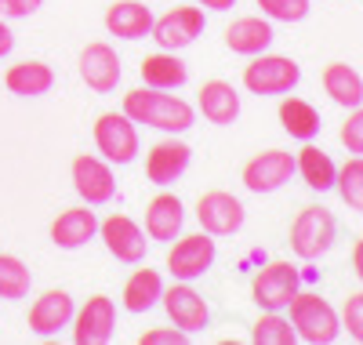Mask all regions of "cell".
<instances>
[{
  "label": "cell",
  "instance_id": "obj_1",
  "mask_svg": "<svg viewBox=\"0 0 363 345\" xmlns=\"http://www.w3.org/2000/svg\"><path fill=\"white\" fill-rule=\"evenodd\" d=\"M124 113L135 120V124H145V128H157V131H167V135H182L193 128L196 120V109L178 99V95H167L160 87H135L124 95Z\"/></svg>",
  "mask_w": 363,
  "mask_h": 345
},
{
  "label": "cell",
  "instance_id": "obj_2",
  "mask_svg": "<svg viewBox=\"0 0 363 345\" xmlns=\"http://www.w3.org/2000/svg\"><path fill=\"white\" fill-rule=\"evenodd\" d=\"M291 327L298 334V341H309V345H330L338 341L342 334V317L335 312L327 298L313 295V291H298L291 298Z\"/></svg>",
  "mask_w": 363,
  "mask_h": 345
},
{
  "label": "cell",
  "instance_id": "obj_3",
  "mask_svg": "<svg viewBox=\"0 0 363 345\" xmlns=\"http://www.w3.org/2000/svg\"><path fill=\"white\" fill-rule=\"evenodd\" d=\"M335 236H338L335 214L320 204H309L298 211L294 226H291V251L301 262H316L320 255H327L335 247Z\"/></svg>",
  "mask_w": 363,
  "mask_h": 345
},
{
  "label": "cell",
  "instance_id": "obj_4",
  "mask_svg": "<svg viewBox=\"0 0 363 345\" xmlns=\"http://www.w3.org/2000/svg\"><path fill=\"white\" fill-rule=\"evenodd\" d=\"M301 80V66L287 55H251V62L244 66V87L258 99H269V95H287L294 91Z\"/></svg>",
  "mask_w": 363,
  "mask_h": 345
},
{
  "label": "cell",
  "instance_id": "obj_5",
  "mask_svg": "<svg viewBox=\"0 0 363 345\" xmlns=\"http://www.w3.org/2000/svg\"><path fill=\"white\" fill-rule=\"evenodd\" d=\"M298 291H301V280L291 262H269L251 280V298L265 312H284Z\"/></svg>",
  "mask_w": 363,
  "mask_h": 345
},
{
  "label": "cell",
  "instance_id": "obj_6",
  "mask_svg": "<svg viewBox=\"0 0 363 345\" xmlns=\"http://www.w3.org/2000/svg\"><path fill=\"white\" fill-rule=\"evenodd\" d=\"M95 146L102 160L109 164H131L138 156V131L128 113H102L95 120Z\"/></svg>",
  "mask_w": 363,
  "mask_h": 345
},
{
  "label": "cell",
  "instance_id": "obj_7",
  "mask_svg": "<svg viewBox=\"0 0 363 345\" xmlns=\"http://www.w3.org/2000/svg\"><path fill=\"white\" fill-rule=\"evenodd\" d=\"M215 236L211 233H189V236H174V247L167 251V269L174 280H200L211 265H215Z\"/></svg>",
  "mask_w": 363,
  "mask_h": 345
},
{
  "label": "cell",
  "instance_id": "obj_8",
  "mask_svg": "<svg viewBox=\"0 0 363 345\" xmlns=\"http://www.w3.org/2000/svg\"><path fill=\"white\" fill-rule=\"evenodd\" d=\"M73 190L84 204L99 207V204H109L116 197V178H113V168L102 156H91V153H80L73 160Z\"/></svg>",
  "mask_w": 363,
  "mask_h": 345
},
{
  "label": "cell",
  "instance_id": "obj_9",
  "mask_svg": "<svg viewBox=\"0 0 363 345\" xmlns=\"http://www.w3.org/2000/svg\"><path fill=\"white\" fill-rule=\"evenodd\" d=\"M244 204L225 190H211L196 200V222L211 236H233L244 229Z\"/></svg>",
  "mask_w": 363,
  "mask_h": 345
},
{
  "label": "cell",
  "instance_id": "obj_10",
  "mask_svg": "<svg viewBox=\"0 0 363 345\" xmlns=\"http://www.w3.org/2000/svg\"><path fill=\"white\" fill-rule=\"evenodd\" d=\"M160 302H164V309H167L171 324L182 327L186 334H196V331H203V327L211 324V309H207L203 295L189 284V280H178V284L164 288Z\"/></svg>",
  "mask_w": 363,
  "mask_h": 345
},
{
  "label": "cell",
  "instance_id": "obj_11",
  "mask_svg": "<svg viewBox=\"0 0 363 345\" xmlns=\"http://www.w3.org/2000/svg\"><path fill=\"white\" fill-rule=\"evenodd\" d=\"M116 331V305L106 295H91L73 312V341L77 345H106Z\"/></svg>",
  "mask_w": 363,
  "mask_h": 345
},
{
  "label": "cell",
  "instance_id": "obj_12",
  "mask_svg": "<svg viewBox=\"0 0 363 345\" xmlns=\"http://www.w3.org/2000/svg\"><path fill=\"white\" fill-rule=\"evenodd\" d=\"M99 236H102V243H106V251L116 258V262H128V265H135V262H142L145 258V229L135 222V218H128V214H109V218H102L99 222Z\"/></svg>",
  "mask_w": 363,
  "mask_h": 345
},
{
  "label": "cell",
  "instance_id": "obj_13",
  "mask_svg": "<svg viewBox=\"0 0 363 345\" xmlns=\"http://www.w3.org/2000/svg\"><path fill=\"white\" fill-rule=\"evenodd\" d=\"M291 175H294V156L287 149H265L247 160L244 185L251 193H277L291 182Z\"/></svg>",
  "mask_w": 363,
  "mask_h": 345
},
{
  "label": "cell",
  "instance_id": "obj_14",
  "mask_svg": "<svg viewBox=\"0 0 363 345\" xmlns=\"http://www.w3.org/2000/svg\"><path fill=\"white\" fill-rule=\"evenodd\" d=\"M200 33H203V11L200 8H171L167 15L153 18V29H149V37H153L164 51L189 48Z\"/></svg>",
  "mask_w": 363,
  "mask_h": 345
},
{
  "label": "cell",
  "instance_id": "obj_15",
  "mask_svg": "<svg viewBox=\"0 0 363 345\" xmlns=\"http://www.w3.org/2000/svg\"><path fill=\"white\" fill-rule=\"evenodd\" d=\"M77 70H80V80L91 91L106 95V91H113L120 84V55L106 40H91L77 58Z\"/></svg>",
  "mask_w": 363,
  "mask_h": 345
},
{
  "label": "cell",
  "instance_id": "obj_16",
  "mask_svg": "<svg viewBox=\"0 0 363 345\" xmlns=\"http://www.w3.org/2000/svg\"><path fill=\"white\" fill-rule=\"evenodd\" d=\"M189 160H193V149L182 142V138H164L157 142L153 149L145 153V178L153 185H171L178 182L182 175L189 171Z\"/></svg>",
  "mask_w": 363,
  "mask_h": 345
},
{
  "label": "cell",
  "instance_id": "obj_17",
  "mask_svg": "<svg viewBox=\"0 0 363 345\" xmlns=\"http://www.w3.org/2000/svg\"><path fill=\"white\" fill-rule=\"evenodd\" d=\"M73 298L69 291H44L33 305H29V331L40 334V338H55L62 327L73 324Z\"/></svg>",
  "mask_w": 363,
  "mask_h": 345
},
{
  "label": "cell",
  "instance_id": "obj_18",
  "mask_svg": "<svg viewBox=\"0 0 363 345\" xmlns=\"http://www.w3.org/2000/svg\"><path fill=\"white\" fill-rule=\"evenodd\" d=\"M95 236H99V214L91 211V204L66 207L51 222V243L62 247V251H77V247H84L87 240H95Z\"/></svg>",
  "mask_w": 363,
  "mask_h": 345
},
{
  "label": "cell",
  "instance_id": "obj_19",
  "mask_svg": "<svg viewBox=\"0 0 363 345\" xmlns=\"http://www.w3.org/2000/svg\"><path fill=\"white\" fill-rule=\"evenodd\" d=\"M182 222H186V207H182V200L174 193H157L153 200H149L145 207V236L149 240H174L182 233Z\"/></svg>",
  "mask_w": 363,
  "mask_h": 345
},
{
  "label": "cell",
  "instance_id": "obj_20",
  "mask_svg": "<svg viewBox=\"0 0 363 345\" xmlns=\"http://www.w3.org/2000/svg\"><path fill=\"white\" fill-rule=\"evenodd\" d=\"M106 29L109 37H120V40H142L153 29V11L142 0H116L106 11Z\"/></svg>",
  "mask_w": 363,
  "mask_h": 345
},
{
  "label": "cell",
  "instance_id": "obj_21",
  "mask_svg": "<svg viewBox=\"0 0 363 345\" xmlns=\"http://www.w3.org/2000/svg\"><path fill=\"white\" fill-rule=\"evenodd\" d=\"M272 37H277V33H272V22L262 18V15L233 18V26L225 29V44L236 55H262V51H269Z\"/></svg>",
  "mask_w": 363,
  "mask_h": 345
},
{
  "label": "cell",
  "instance_id": "obj_22",
  "mask_svg": "<svg viewBox=\"0 0 363 345\" xmlns=\"http://www.w3.org/2000/svg\"><path fill=\"white\" fill-rule=\"evenodd\" d=\"M200 113L218 124V128H225V124H236L240 116V91L229 84V80H207L200 87V99H196Z\"/></svg>",
  "mask_w": 363,
  "mask_h": 345
},
{
  "label": "cell",
  "instance_id": "obj_23",
  "mask_svg": "<svg viewBox=\"0 0 363 345\" xmlns=\"http://www.w3.org/2000/svg\"><path fill=\"white\" fill-rule=\"evenodd\" d=\"M4 84L11 95H22V99H37V95H48L55 87V70L48 62H37V58H26V62H15V66L4 73Z\"/></svg>",
  "mask_w": 363,
  "mask_h": 345
},
{
  "label": "cell",
  "instance_id": "obj_24",
  "mask_svg": "<svg viewBox=\"0 0 363 345\" xmlns=\"http://www.w3.org/2000/svg\"><path fill=\"white\" fill-rule=\"evenodd\" d=\"M323 91L330 95V102L342 106V109H356L363 106V77L345 66V62H330V66H323Z\"/></svg>",
  "mask_w": 363,
  "mask_h": 345
},
{
  "label": "cell",
  "instance_id": "obj_25",
  "mask_svg": "<svg viewBox=\"0 0 363 345\" xmlns=\"http://www.w3.org/2000/svg\"><path fill=\"white\" fill-rule=\"evenodd\" d=\"M294 171L306 178V185H309L313 193L335 190V178H338V164L330 160V153H323V149L313 146V142H306V149L294 156Z\"/></svg>",
  "mask_w": 363,
  "mask_h": 345
},
{
  "label": "cell",
  "instance_id": "obj_26",
  "mask_svg": "<svg viewBox=\"0 0 363 345\" xmlns=\"http://www.w3.org/2000/svg\"><path fill=\"white\" fill-rule=\"evenodd\" d=\"M142 80L145 87H160V91H174L189 80V70L174 51H157L142 58Z\"/></svg>",
  "mask_w": 363,
  "mask_h": 345
},
{
  "label": "cell",
  "instance_id": "obj_27",
  "mask_svg": "<svg viewBox=\"0 0 363 345\" xmlns=\"http://www.w3.org/2000/svg\"><path fill=\"white\" fill-rule=\"evenodd\" d=\"M280 124H284V131L291 138H298V142H313L320 135V128H323L316 106L306 102V99H298V95H287L280 102Z\"/></svg>",
  "mask_w": 363,
  "mask_h": 345
},
{
  "label": "cell",
  "instance_id": "obj_28",
  "mask_svg": "<svg viewBox=\"0 0 363 345\" xmlns=\"http://www.w3.org/2000/svg\"><path fill=\"white\" fill-rule=\"evenodd\" d=\"M164 295V280L157 269H135L124 284V309L128 312H149Z\"/></svg>",
  "mask_w": 363,
  "mask_h": 345
},
{
  "label": "cell",
  "instance_id": "obj_29",
  "mask_svg": "<svg viewBox=\"0 0 363 345\" xmlns=\"http://www.w3.org/2000/svg\"><path fill=\"white\" fill-rule=\"evenodd\" d=\"M29 284H33V273L18 255H0V298L4 302H18L29 295Z\"/></svg>",
  "mask_w": 363,
  "mask_h": 345
},
{
  "label": "cell",
  "instance_id": "obj_30",
  "mask_svg": "<svg viewBox=\"0 0 363 345\" xmlns=\"http://www.w3.org/2000/svg\"><path fill=\"white\" fill-rule=\"evenodd\" d=\"M251 341L255 345H294L298 334H294V327H291V320L284 317V312H265L262 309V317L251 331Z\"/></svg>",
  "mask_w": 363,
  "mask_h": 345
},
{
  "label": "cell",
  "instance_id": "obj_31",
  "mask_svg": "<svg viewBox=\"0 0 363 345\" xmlns=\"http://www.w3.org/2000/svg\"><path fill=\"white\" fill-rule=\"evenodd\" d=\"M335 190L352 211H363V156H352V160H345L338 168Z\"/></svg>",
  "mask_w": 363,
  "mask_h": 345
},
{
  "label": "cell",
  "instance_id": "obj_32",
  "mask_svg": "<svg viewBox=\"0 0 363 345\" xmlns=\"http://www.w3.org/2000/svg\"><path fill=\"white\" fill-rule=\"evenodd\" d=\"M269 22H301L309 15V0H258Z\"/></svg>",
  "mask_w": 363,
  "mask_h": 345
},
{
  "label": "cell",
  "instance_id": "obj_33",
  "mask_svg": "<svg viewBox=\"0 0 363 345\" xmlns=\"http://www.w3.org/2000/svg\"><path fill=\"white\" fill-rule=\"evenodd\" d=\"M342 146L349 149V153H356V156H363V106H356V109H349V120L342 124Z\"/></svg>",
  "mask_w": 363,
  "mask_h": 345
},
{
  "label": "cell",
  "instance_id": "obj_34",
  "mask_svg": "<svg viewBox=\"0 0 363 345\" xmlns=\"http://www.w3.org/2000/svg\"><path fill=\"white\" fill-rule=\"evenodd\" d=\"M342 331H349V338L363 341V291L345 298V309H342Z\"/></svg>",
  "mask_w": 363,
  "mask_h": 345
},
{
  "label": "cell",
  "instance_id": "obj_35",
  "mask_svg": "<svg viewBox=\"0 0 363 345\" xmlns=\"http://www.w3.org/2000/svg\"><path fill=\"white\" fill-rule=\"evenodd\" d=\"M138 341L142 345H186L189 334L182 331V327H153V331H145Z\"/></svg>",
  "mask_w": 363,
  "mask_h": 345
},
{
  "label": "cell",
  "instance_id": "obj_36",
  "mask_svg": "<svg viewBox=\"0 0 363 345\" xmlns=\"http://www.w3.org/2000/svg\"><path fill=\"white\" fill-rule=\"evenodd\" d=\"M44 0H0V15L4 18H29L33 11H40Z\"/></svg>",
  "mask_w": 363,
  "mask_h": 345
},
{
  "label": "cell",
  "instance_id": "obj_37",
  "mask_svg": "<svg viewBox=\"0 0 363 345\" xmlns=\"http://www.w3.org/2000/svg\"><path fill=\"white\" fill-rule=\"evenodd\" d=\"M11 48H15V33L8 29V22H0V58L11 55Z\"/></svg>",
  "mask_w": 363,
  "mask_h": 345
},
{
  "label": "cell",
  "instance_id": "obj_38",
  "mask_svg": "<svg viewBox=\"0 0 363 345\" xmlns=\"http://www.w3.org/2000/svg\"><path fill=\"white\" fill-rule=\"evenodd\" d=\"M196 4L207 11H229V8H236V0H196Z\"/></svg>",
  "mask_w": 363,
  "mask_h": 345
},
{
  "label": "cell",
  "instance_id": "obj_39",
  "mask_svg": "<svg viewBox=\"0 0 363 345\" xmlns=\"http://www.w3.org/2000/svg\"><path fill=\"white\" fill-rule=\"evenodd\" d=\"M352 269H356L359 284H363V236H359V240H356V247H352Z\"/></svg>",
  "mask_w": 363,
  "mask_h": 345
}]
</instances>
